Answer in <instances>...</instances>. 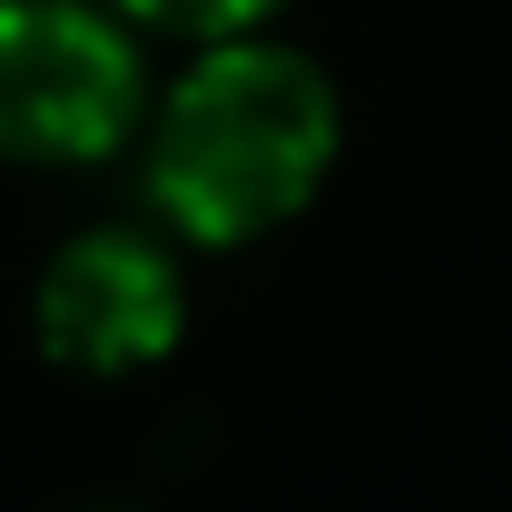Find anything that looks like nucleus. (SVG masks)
Masks as SVG:
<instances>
[{
  "label": "nucleus",
  "mask_w": 512,
  "mask_h": 512,
  "mask_svg": "<svg viewBox=\"0 0 512 512\" xmlns=\"http://www.w3.org/2000/svg\"><path fill=\"white\" fill-rule=\"evenodd\" d=\"M146 120V60L128 18L94 0H0V163L77 171Z\"/></svg>",
  "instance_id": "2"
},
{
  "label": "nucleus",
  "mask_w": 512,
  "mask_h": 512,
  "mask_svg": "<svg viewBox=\"0 0 512 512\" xmlns=\"http://www.w3.org/2000/svg\"><path fill=\"white\" fill-rule=\"evenodd\" d=\"M188 325V291L171 248L146 231H77L35 282V342L69 376H137Z\"/></svg>",
  "instance_id": "3"
},
{
  "label": "nucleus",
  "mask_w": 512,
  "mask_h": 512,
  "mask_svg": "<svg viewBox=\"0 0 512 512\" xmlns=\"http://www.w3.org/2000/svg\"><path fill=\"white\" fill-rule=\"evenodd\" d=\"M282 0H120L128 26H154V35L180 43H222V35H256Z\"/></svg>",
  "instance_id": "4"
},
{
  "label": "nucleus",
  "mask_w": 512,
  "mask_h": 512,
  "mask_svg": "<svg viewBox=\"0 0 512 512\" xmlns=\"http://www.w3.org/2000/svg\"><path fill=\"white\" fill-rule=\"evenodd\" d=\"M333 154H342L333 77L291 43L222 35L197 43V69L154 111L146 180L171 231L205 248H239L291 222L325 188Z\"/></svg>",
  "instance_id": "1"
}]
</instances>
